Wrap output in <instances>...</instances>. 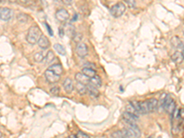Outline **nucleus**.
<instances>
[{"label": "nucleus", "instance_id": "nucleus-27", "mask_svg": "<svg viewBox=\"0 0 184 138\" xmlns=\"http://www.w3.org/2000/svg\"><path fill=\"white\" fill-rule=\"evenodd\" d=\"M82 37H83V36H82V34H81L80 32H76L72 38H73V41H74L75 43H80V42L82 41Z\"/></svg>", "mask_w": 184, "mask_h": 138}, {"label": "nucleus", "instance_id": "nucleus-13", "mask_svg": "<svg viewBox=\"0 0 184 138\" xmlns=\"http://www.w3.org/2000/svg\"><path fill=\"white\" fill-rule=\"evenodd\" d=\"M126 112H129L130 114H132L133 117H135L137 120L139 119V116H140V113L138 112V111L131 104V102H129V104L126 106Z\"/></svg>", "mask_w": 184, "mask_h": 138}, {"label": "nucleus", "instance_id": "nucleus-36", "mask_svg": "<svg viewBox=\"0 0 184 138\" xmlns=\"http://www.w3.org/2000/svg\"><path fill=\"white\" fill-rule=\"evenodd\" d=\"M45 26H46V29H47V30L49 31V34H50L51 36H53V35H54V33H53V30L51 29L50 25H49L48 23H45Z\"/></svg>", "mask_w": 184, "mask_h": 138}, {"label": "nucleus", "instance_id": "nucleus-34", "mask_svg": "<svg viewBox=\"0 0 184 138\" xmlns=\"http://www.w3.org/2000/svg\"><path fill=\"white\" fill-rule=\"evenodd\" d=\"M76 138H90L87 134L83 133L82 131H78V132L76 133Z\"/></svg>", "mask_w": 184, "mask_h": 138}, {"label": "nucleus", "instance_id": "nucleus-20", "mask_svg": "<svg viewBox=\"0 0 184 138\" xmlns=\"http://www.w3.org/2000/svg\"><path fill=\"white\" fill-rule=\"evenodd\" d=\"M54 48H55V50L60 55L64 56V55H66V51H65L64 47H63L62 44H60V43H55V44L54 45Z\"/></svg>", "mask_w": 184, "mask_h": 138}, {"label": "nucleus", "instance_id": "nucleus-38", "mask_svg": "<svg viewBox=\"0 0 184 138\" xmlns=\"http://www.w3.org/2000/svg\"><path fill=\"white\" fill-rule=\"evenodd\" d=\"M62 2H63L64 5L68 6V5H70V4L72 3V0H62Z\"/></svg>", "mask_w": 184, "mask_h": 138}, {"label": "nucleus", "instance_id": "nucleus-25", "mask_svg": "<svg viewBox=\"0 0 184 138\" xmlns=\"http://www.w3.org/2000/svg\"><path fill=\"white\" fill-rule=\"evenodd\" d=\"M28 15L24 14V13H18L17 15V19L19 21V22H22V23H25L28 21Z\"/></svg>", "mask_w": 184, "mask_h": 138}, {"label": "nucleus", "instance_id": "nucleus-7", "mask_svg": "<svg viewBox=\"0 0 184 138\" xmlns=\"http://www.w3.org/2000/svg\"><path fill=\"white\" fill-rule=\"evenodd\" d=\"M38 45H39V47H40L41 49L46 50V49H48V48L50 47L51 43H50V41L48 40V38H47L44 34H43V35L41 36L39 42H38Z\"/></svg>", "mask_w": 184, "mask_h": 138}, {"label": "nucleus", "instance_id": "nucleus-28", "mask_svg": "<svg viewBox=\"0 0 184 138\" xmlns=\"http://www.w3.org/2000/svg\"><path fill=\"white\" fill-rule=\"evenodd\" d=\"M131 102V104L138 111V112L140 113V114H142V112H141V107H140V101H138V100H132V101H130Z\"/></svg>", "mask_w": 184, "mask_h": 138}, {"label": "nucleus", "instance_id": "nucleus-45", "mask_svg": "<svg viewBox=\"0 0 184 138\" xmlns=\"http://www.w3.org/2000/svg\"><path fill=\"white\" fill-rule=\"evenodd\" d=\"M149 138H151V137H149Z\"/></svg>", "mask_w": 184, "mask_h": 138}, {"label": "nucleus", "instance_id": "nucleus-5", "mask_svg": "<svg viewBox=\"0 0 184 138\" xmlns=\"http://www.w3.org/2000/svg\"><path fill=\"white\" fill-rule=\"evenodd\" d=\"M55 18L58 21H60L62 23H64L69 19V13L66 9L60 8L55 12Z\"/></svg>", "mask_w": 184, "mask_h": 138}, {"label": "nucleus", "instance_id": "nucleus-31", "mask_svg": "<svg viewBox=\"0 0 184 138\" xmlns=\"http://www.w3.org/2000/svg\"><path fill=\"white\" fill-rule=\"evenodd\" d=\"M124 3H126V5L128 6V7L130 8H133L136 6L135 0H124Z\"/></svg>", "mask_w": 184, "mask_h": 138}, {"label": "nucleus", "instance_id": "nucleus-14", "mask_svg": "<svg viewBox=\"0 0 184 138\" xmlns=\"http://www.w3.org/2000/svg\"><path fill=\"white\" fill-rule=\"evenodd\" d=\"M76 89L77 93L80 94V95H85V94L88 93L87 85L82 84V83H79V82H76Z\"/></svg>", "mask_w": 184, "mask_h": 138}, {"label": "nucleus", "instance_id": "nucleus-44", "mask_svg": "<svg viewBox=\"0 0 184 138\" xmlns=\"http://www.w3.org/2000/svg\"><path fill=\"white\" fill-rule=\"evenodd\" d=\"M183 34H184V30H183Z\"/></svg>", "mask_w": 184, "mask_h": 138}, {"label": "nucleus", "instance_id": "nucleus-37", "mask_svg": "<svg viewBox=\"0 0 184 138\" xmlns=\"http://www.w3.org/2000/svg\"><path fill=\"white\" fill-rule=\"evenodd\" d=\"M63 31H64V30H63V29L62 27H60V28H59V35H60V37H61V38H63V34H64V33H63Z\"/></svg>", "mask_w": 184, "mask_h": 138}, {"label": "nucleus", "instance_id": "nucleus-40", "mask_svg": "<svg viewBox=\"0 0 184 138\" xmlns=\"http://www.w3.org/2000/svg\"><path fill=\"white\" fill-rule=\"evenodd\" d=\"M68 137L69 138H76V136H73V135H71V136H69Z\"/></svg>", "mask_w": 184, "mask_h": 138}, {"label": "nucleus", "instance_id": "nucleus-18", "mask_svg": "<svg viewBox=\"0 0 184 138\" xmlns=\"http://www.w3.org/2000/svg\"><path fill=\"white\" fill-rule=\"evenodd\" d=\"M45 57H46V55L43 53V52H38L34 55L33 58L35 60V62L37 63H42L45 60Z\"/></svg>", "mask_w": 184, "mask_h": 138}, {"label": "nucleus", "instance_id": "nucleus-3", "mask_svg": "<svg viewBox=\"0 0 184 138\" xmlns=\"http://www.w3.org/2000/svg\"><path fill=\"white\" fill-rule=\"evenodd\" d=\"M14 12L9 7H1L0 9V18L3 21H8L13 18Z\"/></svg>", "mask_w": 184, "mask_h": 138}, {"label": "nucleus", "instance_id": "nucleus-41", "mask_svg": "<svg viewBox=\"0 0 184 138\" xmlns=\"http://www.w3.org/2000/svg\"><path fill=\"white\" fill-rule=\"evenodd\" d=\"M18 1H20V2H22V3H25L27 0H18Z\"/></svg>", "mask_w": 184, "mask_h": 138}, {"label": "nucleus", "instance_id": "nucleus-24", "mask_svg": "<svg viewBox=\"0 0 184 138\" xmlns=\"http://www.w3.org/2000/svg\"><path fill=\"white\" fill-rule=\"evenodd\" d=\"M128 127L135 134V136H136L137 137H139V136H141V131H140V129L138 128V126H137L136 124H129Z\"/></svg>", "mask_w": 184, "mask_h": 138}, {"label": "nucleus", "instance_id": "nucleus-33", "mask_svg": "<svg viewBox=\"0 0 184 138\" xmlns=\"http://www.w3.org/2000/svg\"><path fill=\"white\" fill-rule=\"evenodd\" d=\"M112 136H113V138H126L125 136H124V135H123L122 131L114 132V133L112 134Z\"/></svg>", "mask_w": 184, "mask_h": 138}, {"label": "nucleus", "instance_id": "nucleus-23", "mask_svg": "<svg viewBox=\"0 0 184 138\" xmlns=\"http://www.w3.org/2000/svg\"><path fill=\"white\" fill-rule=\"evenodd\" d=\"M175 110H176V103H175V101L173 100L166 109H165V111L169 113V114H171V115H173V113H174V112H175Z\"/></svg>", "mask_w": 184, "mask_h": 138}, {"label": "nucleus", "instance_id": "nucleus-39", "mask_svg": "<svg viewBox=\"0 0 184 138\" xmlns=\"http://www.w3.org/2000/svg\"><path fill=\"white\" fill-rule=\"evenodd\" d=\"M180 117L184 119V109H181L180 110Z\"/></svg>", "mask_w": 184, "mask_h": 138}, {"label": "nucleus", "instance_id": "nucleus-29", "mask_svg": "<svg viewBox=\"0 0 184 138\" xmlns=\"http://www.w3.org/2000/svg\"><path fill=\"white\" fill-rule=\"evenodd\" d=\"M50 92H51V94L54 95V96H58L59 93H60V88H59V87H57V86L53 87L50 89Z\"/></svg>", "mask_w": 184, "mask_h": 138}, {"label": "nucleus", "instance_id": "nucleus-15", "mask_svg": "<svg viewBox=\"0 0 184 138\" xmlns=\"http://www.w3.org/2000/svg\"><path fill=\"white\" fill-rule=\"evenodd\" d=\"M172 60L178 64L182 63L184 60V55L182 52H180V51H177L174 53V55H172Z\"/></svg>", "mask_w": 184, "mask_h": 138}, {"label": "nucleus", "instance_id": "nucleus-19", "mask_svg": "<svg viewBox=\"0 0 184 138\" xmlns=\"http://www.w3.org/2000/svg\"><path fill=\"white\" fill-rule=\"evenodd\" d=\"M82 73L85 74L87 76H88L89 78L93 77L96 75V70L92 68H87V67H83L82 69Z\"/></svg>", "mask_w": 184, "mask_h": 138}, {"label": "nucleus", "instance_id": "nucleus-42", "mask_svg": "<svg viewBox=\"0 0 184 138\" xmlns=\"http://www.w3.org/2000/svg\"><path fill=\"white\" fill-rule=\"evenodd\" d=\"M0 1H1V3H4V2H5L6 0H0Z\"/></svg>", "mask_w": 184, "mask_h": 138}, {"label": "nucleus", "instance_id": "nucleus-22", "mask_svg": "<svg viewBox=\"0 0 184 138\" xmlns=\"http://www.w3.org/2000/svg\"><path fill=\"white\" fill-rule=\"evenodd\" d=\"M55 54H54V52L53 51H48V53L46 54V57H45V63L46 64H50V63H52V61H54V59H55Z\"/></svg>", "mask_w": 184, "mask_h": 138}, {"label": "nucleus", "instance_id": "nucleus-12", "mask_svg": "<svg viewBox=\"0 0 184 138\" xmlns=\"http://www.w3.org/2000/svg\"><path fill=\"white\" fill-rule=\"evenodd\" d=\"M87 87H88V93L89 94L90 97L92 98H98L99 95H100V91L98 90V87L92 86L91 84H88L87 85Z\"/></svg>", "mask_w": 184, "mask_h": 138}, {"label": "nucleus", "instance_id": "nucleus-4", "mask_svg": "<svg viewBox=\"0 0 184 138\" xmlns=\"http://www.w3.org/2000/svg\"><path fill=\"white\" fill-rule=\"evenodd\" d=\"M44 76H45L46 80L51 84H55L60 80V75L49 69L44 72Z\"/></svg>", "mask_w": 184, "mask_h": 138}, {"label": "nucleus", "instance_id": "nucleus-30", "mask_svg": "<svg viewBox=\"0 0 184 138\" xmlns=\"http://www.w3.org/2000/svg\"><path fill=\"white\" fill-rule=\"evenodd\" d=\"M173 100H174V99L171 98V96H170V94H168V95H167V98H166V100H165V104H164V110H165Z\"/></svg>", "mask_w": 184, "mask_h": 138}, {"label": "nucleus", "instance_id": "nucleus-35", "mask_svg": "<svg viewBox=\"0 0 184 138\" xmlns=\"http://www.w3.org/2000/svg\"><path fill=\"white\" fill-rule=\"evenodd\" d=\"M84 67H87V68H92V69H96V66L95 64L93 63H90V62H87L85 65H84Z\"/></svg>", "mask_w": 184, "mask_h": 138}, {"label": "nucleus", "instance_id": "nucleus-10", "mask_svg": "<svg viewBox=\"0 0 184 138\" xmlns=\"http://www.w3.org/2000/svg\"><path fill=\"white\" fill-rule=\"evenodd\" d=\"M89 79H90V78H89L88 76H87L85 74H83L82 72H81V73L76 74V82H79V83L88 85V84H89Z\"/></svg>", "mask_w": 184, "mask_h": 138}, {"label": "nucleus", "instance_id": "nucleus-8", "mask_svg": "<svg viewBox=\"0 0 184 138\" xmlns=\"http://www.w3.org/2000/svg\"><path fill=\"white\" fill-rule=\"evenodd\" d=\"M63 86V89L65 90L66 93H71L74 90V87H75L73 80L71 78H69V77H67V78L64 79Z\"/></svg>", "mask_w": 184, "mask_h": 138}, {"label": "nucleus", "instance_id": "nucleus-9", "mask_svg": "<svg viewBox=\"0 0 184 138\" xmlns=\"http://www.w3.org/2000/svg\"><path fill=\"white\" fill-rule=\"evenodd\" d=\"M122 117H123V121H124L125 123H127V124H136L137 119H136L135 117H133L132 114H130L129 112H124L123 113V115H122Z\"/></svg>", "mask_w": 184, "mask_h": 138}, {"label": "nucleus", "instance_id": "nucleus-21", "mask_svg": "<svg viewBox=\"0 0 184 138\" xmlns=\"http://www.w3.org/2000/svg\"><path fill=\"white\" fill-rule=\"evenodd\" d=\"M140 107H141V112L142 114H147L149 112L148 105H147V100L145 101H140Z\"/></svg>", "mask_w": 184, "mask_h": 138}, {"label": "nucleus", "instance_id": "nucleus-2", "mask_svg": "<svg viewBox=\"0 0 184 138\" xmlns=\"http://www.w3.org/2000/svg\"><path fill=\"white\" fill-rule=\"evenodd\" d=\"M125 10H126L125 5L123 3H122V2H119L116 5H114L113 6H112L111 13H112V15L114 18H120L121 16H123V14H124Z\"/></svg>", "mask_w": 184, "mask_h": 138}, {"label": "nucleus", "instance_id": "nucleus-32", "mask_svg": "<svg viewBox=\"0 0 184 138\" xmlns=\"http://www.w3.org/2000/svg\"><path fill=\"white\" fill-rule=\"evenodd\" d=\"M172 43L174 44V46H175V47L179 48V47H180V45L182 44V42H181V40H179V38H178V37H174V38L172 39Z\"/></svg>", "mask_w": 184, "mask_h": 138}, {"label": "nucleus", "instance_id": "nucleus-16", "mask_svg": "<svg viewBox=\"0 0 184 138\" xmlns=\"http://www.w3.org/2000/svg\"><path fill=\"white\" fill-rule=\"evenodd\" d=\"M89 84H91L92 86H94L96 87H101V79L98 75H96L95 76H93L89 79Z\"/></svg>", "mask_w": 184, "mask_h": 138}, {"label": "nucleus", "instance_id": "nucleus-11", "mask_svg": "<svg viewBox=\"0 0 184 138\" xmlns=\"http://www.w3.org/2000/svg\"><path fill=\"white\" fill-rule=\"evenodd\" d=\"M147 105H148L149 112H154L158 108V101L157 99H149L147 100Z\"/></svg>", "mask_w": 184, "mask_h": 138}, {"label": "nucleus", "instance_id": "nucleus-17", "mask_svg": "<svg viewBox=\"0 0 184 138\" xmlns=\"http://www.w3.org/2000/svg\"><path fill=\"white\" fill-rule=\"evenodd\" d=\"M48 69L51 70V71H53V72H55V74H57L59 75H61L62 74H63V68L62 65H60V64H55V65L49 67Z\"/></svg>", "mask_w": 184, "mask_h": 138}, {"label": "nucleus", "instance_id": "nucleus-1", "mask_svg": "<svg viewBox=\"0 0 184 138\" xmlns=\"http://www.w3.org/2000/svg\"><path fill=\"white\" fill-rule=\"evenodd\" d=\"M43 35L41 29L39 28V26L37 25H33L31 27H30V29L28 30L27 32V36H26V40L30 44H36L38 43L41 36Z\"/></svg>", "mask_w": 184, "mask_h": 138}, {"label": "nucleus", "instance_id": "nucleus-26", "mask_svg": "<svg viewBox=\"0 0 184 138\" xmlns=\"http://www.w3.org/2000/svg\"><path fill=\"white\" fill-rule=\"evenodd\" d=\"M167 95H168V94L163 93V94L160 96V98H159V99H158V108L164 109V104H165V100H166Z\"/></svg>", "mask_w": 184, "mask_h": 138}, {"label": "nucleus", "instance_id": "nucleus-43", "mask_svg": "<svg viewBox=\"0 0 184 138\" xmlns=\"http://www.w3.org/2000/svg\"><path fill=\"white\" fill-rule=\"evenodd\" d=\"M182 53H183V55H184V50H183V52H182Z\"/></svg>", "mask_w": 184, "mask_h": 138}, {"label": "nucleus", "instance_id": "nucleus-46", "mask_svg": "<svg viewBox=\"0 0 184 138\" xmlns=\"http://www.w3.org/2000/svg\"><path fill=\"white\" fill-rule=\"evenodd\" d=\"M67 138H69V137H67Z\"/></svg>", "mask_w": 184, "mask_h": 138}, {"label": "nucleus", "instance_id": "nucleus-6", "mask_svg": "<svg viewBox=\"0 0 184 138\" xmlns=\"http://www.w3.org/2000/svg\"><path fill=\"white\" fill-rule=\"evenodd\" d=\"M76 54L79 57L81 58H85L86 56H88V46L83 43H77L76 45Z\"/></svg>", "mask_w": 184, "mask_h": 138}]
</instances>
